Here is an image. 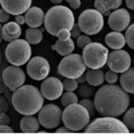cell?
Returning a JSON list of instances; mask_svg holds the SVG:
<instances>
[{"instance_id":"obj_41","label":"cell","mask_w":134,"mask_h":134,"mask_svg":"<svg viewBox=\"0 0 134 134\" xmlns=\"http://www.w3.org/2000/svg\"><path fill=\"white\" fill-rule=\"evenodd\" d=\"M15 16V22L18 24H24L25 23V16L23 14H18V15H14Z\"/></svg>"},{"instance_id":"obj_1","label":"cell","mask_w":134,"mask_h":134,"mask_svg":"<svg viewBox=\"0 0 134 134\" xmlns=\"http://www.w3.org/2000/svg\"><path fill=\"white\" fill-rule=\"evenodd\" d=\"M130 97L121 86L115 84L103 85L95 94L94 105L99 115L119 117L129 108Z\"/></svg>"},{"instance_id":"obj_35","label":"cell","mask_w":134,"mask_h":134,"mask_svg":"<svg viewBox=\"0 0 134 134\" xmlns=\"http://www.w3.org/2000/svg\"><path fill=\"white\" fill-rule=\"evenodd\" d=\"M8 110H9V104H8V102H7L5 97L0 95V113L7 112Z\"/></svg>"},{"instance_id":"obj_47","label":"cell","mask_w":134,"mask_h":134,"mask_svg":"<svg viewBox=\"0 0 134 134\" xmlns=\"http://www.w3.org/2000/svg\"><path fill=\"white\" fill-rule=\"evenodd\" d=\"M50 1H51L52 3H55V4L57 5V4H60V3H61L62 0H50Z\"/></svg>"},{"instance_id":"obj_36","label":"cell","mask_w":134,"mask_h":134,"mask_svg":"<svg viewBox=\"0 0 134 134\" xmlns=\"http://www.w3.org/2000/svg\"><path fill=\"white\" fill-rule=\"evenodd\" d=\"M70 32H71V37L76 38L77 36L81 35V32H82V31H81V29H80L79 24L74 22V24H73V26H72V29L70 30Z\"/></svg>"},{"instance_id":"obj_3","label":"cell","mask_w":134,"mask_h":134,"mask_svg":"<svg viewBox=\"0 0 134 134\" xmlns=\"http://www.w3.org/2000/svg\"><path fill=\"white\" fill-rule=\"evenodd\" d=\"M45 29L52 36H57L61 30H71L74 24L73 12L64 5L57 4L45 14Z\"/></svg>"},{"instance_id":"obj_42","label":"cell","mask_w":134,"mask_h":134,"mask_svg":"<svg viewBox=\"0 0 134 134\" xmlns=\"http://www.w3.org/2000/svg\"><path fill=\"white\" fill-rule=\"evenodd\" d=\"M73 131L72 130H70L69 128H66V126L64 125V126H62V128H59V129H57V133H72Z\"/></svg>"},{"instance_id":"obj_6","label":"cell","mask_w":134,"mask_h":134,"mask_svg":"<svg viewBox=\"0 0 134 134\" xmlns=\"http://www.w3.org/2000/svg\"><path fill=\"white\" fill-rule=\"evenodd\" d=\"M86 133H129L123 121L115 117H104L95 119L85 128Z\"/></svg>"},{"instance_id":"obj_2","label":"cell","mask_w":134,"mask_h":134,"mask_svg":"<svg viewBox=\"0 0 134 134\" xmlns=\"http://www.w3.org/2000/svg\"><path fill=\"white\" fill-rule=\"evenodd\" d=\"M14 109L23 116H33L38 113L44 105L42 92L33 85H22L15 90L11 97Z\"/></svg>"},{"instance_id":"obj_34","label":"cell","mask_w":134,"mask_h":134,"mask_svg":"<svg viewBox=\"0 0 134 134\" xmlns=\"http://www.w3.org/2000/svg\"><path fill=\"white\" fill-rule=\"evenodd\" d=\"M57 37L60 41H68L71 38V32L69 30H61L57 34Z\"/></svg>"},{"instance_id":"obj_10","label":"cell","mask_w":134,"mask_h":134,"mask_svg":"<svg viewBox=\"0 0 134 134\" xmlns=\"http://www.w3.org/2000/svg\"><path fill=\"white\" fill-rule=\"evenodd\" d=\"M38 121L39 124L46 129H55L60 125L62 121V111L58 106L50 104L42 107L38 111Z\"/></svg>"},{"instance_id":"obj_30","label":"cell","mask_w":134,"mask_h":134,"mask_svg":"<svg viewBox=\"0 0 134 134\" xmlns=\"http://www.w3.org/2000/svg\"><path fill=\"white\" fill-rule=\"evenodd\" d=\"M125 31V42L129 45V47L134 49V24L128 26Z\"/></svg>"},{"instance_id":"obj_40","label":"cell","mask_w":134,"mask_h":134,"mask_svg":"<svg viewBox=\"0 0 134 134\" xmlns=\"http://www.w3.org/2000/svg\"><path fill=\"white\" fill-rule=\"evenodd\" d=\"M7 132H13V129L9 125H0V133H7Z\"/></svg>"},{"instance_id":"obj_9","label":"cell","mask_w":134,"mask_h":134,"mask_svg":"<svg viewBox=\"0 0 134 134\" xmlns=\"http://www.w3.org/2000/svg\"><path fill=\"white\" fill-rule=\"evenodd\" d=\"M86 64L83 60V57L79 53H70L64 56L60 61L58 66V72L60 75L69 79H77L82 73L85 72Z\"/></svg>"},{"instance_id":"obj_8","label":"cell","mask_w":134,"mask_h":134,"mask_svg":"<svg viewBox=\"0 0 134 134\" xmlns=\"http://www.w3.org/2000/svg\"><path fill=\"white\" fill-rule=\"evenodd\" d=\"M77 24L84 34L96 35L104 27V16L96 9H87L79 16Z\"/></svg>"},{"instance_id":"obj_24","label":"cell","mask_w":134,"mask_h":134,"mask_svg":"<svg viewBox=\"0 0 134 134\" xmlns=\"http://www.w3.org/2000/svg\"><path fill=\"white\" fill-rule=\"evenodd\" d=\"M52 49L57 51L60 56H68L74 50V42L72 39H68V41H58L56 42V44L52 46Z\"/></svg>"},{"instance_id":"obj_46","label":"cell","mask_w":134,"mask_h":134,"mask_svg":"<svg viewBox=\"0 0 134 134\" xmlns=\"http://www.w3.org/2000/svg\"><path fill=\"white\" fill-rule=\"evenodd\" d=\"M2 39H3V37H2V26H1V23H0V43L2 42Z\"/></svg>"},{"instance_id":"obj_29","label":"cell","mask_w":134,"mask_h":134,"mask_svg":"<svg viewBox=\"0 0 134 134\" xmlns=\"http://www.w3.org/2000/svg\"><path fill=\"white\" fill-rule=\"evenodd\" d=\"M63 90L66 92H74L77 88V81L76 79H69L65 77V80L62 82Z\"/></svg>"},{"instance_id":"obj_27","label":"cell","mask_w":134,"mask_h":134,"mask_svg":"<svg viewBox=\"0 0 134 134\" xmlns=\"http://www.w3.org/2000/svg\"><path fill=\"white\" fill-rule=\"evenodd\" d=\"M76 103H77V96L73 92H66L61 95V104L63 107L70 106L72 104H76Z\"/></svg>"},{"instance_id":"obj_21","label":"cell","mask_w":134,"mask_h":134,"mask_svg":"<svg viewBox=\"0 0 134 134\" xmlns=\"http://www.w3.org/2000/svg\"><path fill=\"white\" fill-rule=\"evenodd\" d=\"M20 128L22 132L25 133H35L38 132L39 129V121L33 116H25L22 118L20 122Z\"/></svg>"},{"instance_id":"obj_33","label":"cell","mask_w":134,"mask_h":134,"mask_svg":"<svg viewBox=\"0 0 134 134\" xmlns=\"http://www.w3.org/2000/svg\"><path fill=\"white\" fill-rule=\"evenodd\" d=\"M118 79H119V76L117 74V72L112 71V70H109L108 72L105 73V80L109 84H115L118 81Z\"/></svg>"},{"instance_id":"obj_12","label":"cell","mask_w":134,"mask_h":134,"mask_svg":"<svg viewBox=\"0 0 134 134\" xmlns=\"http://www.w3.org/2000/svg\"><path fill=\"white\" fill-rule=\"evenodd\" d=\"M107 65L108 68L117 73H123L131 65V57L129 52L122 49H115L111 53L108 55L107 58Z\"/></svg>"},{"instance_id":"obj_37","label":"cell","mask_w":134,"mask_h":134,"mask_svg":"<svg viewBox=\"0 0 134 134\" xmlns=\"http://www.w3.org/2000/svg\"><path fill=\"white\" fill-rule=\"evenodd\" d=\"M10 15H11L10 13L7 12L3 8L0 9V23H7V22L9 21Z\"/></svg>"},{"instance_id":"obj_19","label":"cell","mask_w":134,"mask_h":134,"mask_svg":"<svg viewBox=\"0 0 134 134\" xmlns=\"http://www.w3.org/2000/svg\"><path fill=\"white\" fill-rule=\"evenodd\" d=\"M122 3V0H95V9L103 15H109L111 10L118 9Z\"/></svg>"},{"instance_id":"obj_48","label":"cell","mask_w":134,"mask_h":134,"mask_svg":"<svg viewBox=\"0 0 134 134\" xmlns=\"http://www.w3.org/2000/svg\"><path fill=\"white\" fill-rule=\"evenodd\" d=\"M2 64V52H1V49H0V66Z\"/></svg>"},{"instance_id":"obj_28","label":"cell","mask_w":134,"mask_h":134,"mask_svg":"<svg viewBox=\"0 0 134 134\" xmlns=\"http://www.w3.org/2000/svg\"><path fill=\"white\" fill-rule=\"evenodd\" d=\"M77 93H79V96L81 98H91L94 95V90H93L91 84L82 83V85L79 87Z\"/></svg>"},{"instance_id":"obj_31","label":"cell","mask_w":134,"mask_h":134,"mask_svg":"<svg viewBox=\"0 0 134 134\" xmlns=\"http://www.w3.org/2000/svg\"><path fill=\"white\" fill-rule=\"evenodd\" d=\"M80 104H81L83 107H85L86 110L88 111V113H90L91 117L94 116V113H95V105H94V103L92 102L91 99H88V98H83L81 102H80Z\"/></svg>"},{"instance_id":"obj_23","label":"cell","mask_w":134,"mask_h":134,"mask_svg":"<svg viewBox=\"0 0 134 134\" xmlns=\"http://www.w3.org/2000/svg\"><path fill=\"white\" fill-rule=\"evenodd\" d=\"M86 74V82L92 86H99L105 81V72L100 69H90Z\"/></svg>"},{"instance_id":"obj_26","label":"cell","mask_w":134,"mask_h":134,"mask_svg":"<svg viewBox=\"0 0 134 134\" xmlns=\"http://www.w3.org/2000/svg\"><path fill=\"white\" fill-rule=\"evenodd\" d=\"M123 123L130 131H134V108L126 109L123 116Z\"/></svg>"},{"instance_id":"obj_4","label":"cell","mask_w":134,"mask_h":134,"mask_svg":"<svg viewBox=\"0 0 134 134\" xmlns=\"http://www.w3.org/2000/svg\"><path fill=\"white\" fill-rule=\"evenodd\" d=\"M91 116L85 107L81 104H72L66 106L62 111V122L63 124L72 130L73 132H79L85 129L90 123Z\"/></svg>"},{"instance_id":"obj_11","label":"cell","mask_w":134,"mask_h":134,"mask_svg":"<svg viewBox=\"0 0 134 134\" xmlns=\"http://www.w3.org/2000/svg\"><path fill=\"white\" fill-rule=\"evenodd\" d=\"M26 72L31 79L42 81L48 76L50 72V64L43 57H33L27 62Z\"/></svg>"},{"instance_id":"obj_38","label":"cell","mask_w":134,"mask_h":134,"mask_svg":"<svg viewBox=\"0 0 134 134\" xmlns=\"http://www.w3.org/2000/svg\"><path fill=\"white\" fill-rule=\"evenodd\" d=\"M10 124V118L7 115V112L0 113V125H9Z\"/></svg>"},{"instance_id":"obj_45","label":"cell","mask_w":134,"mask_h":134,"mask_svg":"<svg viewBox=\"0 0 134 134\" xmlns=\"http://www.w3.org/2000/svg\"><path fill=\"white\" fill-rule=\"evenodd\" d=\"M125 3L128 5L129 9L134 10V0H125Z\"/></svg>"},{"instance_id":"obj_25","label":"cell","mask_w":134,"mask_h":134,"mask_svg":"<svg viewBox=\"0 0 134 134\" xmlns=\"http://www.w3.org/2000/svg\"><path fill=\"white\" fill-rule=\"evenodd\" d=\"M25 38L30 44L37 45L43 39V31L38 27H30L25 32Z\"/></svg>"},{"instance_id":"obj_16","label":"cell","mask_w":134,"mask_h":134,"mask_svg":"<svg viewBox=\"0 0 134 134\" xmlns=\"http://www.w3.org/2000/svg\"><path fill=\"white\" fill-rule=\"evenodd\" d=\"M32 0H0L2 8L12 15L23 14L31 8Z\"/></svg>"},{"instance_id":"obj_18","label":"cell","mask_w":134,"mask_h":134,"mask_svg":"<svg viewBox=\"0 0 134 134\" xmlns=\"http://www.w3.org/2000/svg\"><path fill=\"white\" fill-rule=\"evenodd\" d=\"M21 26L16 22H7L2 26V37L7 42H12L21 36Z\"/></svg>"},{"instance_id":"obj_22","label":"cell","mask_w":134,"mask_h":134,"mask_svg":"<svg viewBox=\"0 0 134 134\" xmlns=\"http://www.w3.org/2000/svg\"><path fill=\"white\" fill-rule=\"evenodd\" d=\"M121 87L130 94H134V69H128L120 76Z\"/></svg>"},{"instance_id":"obj_39","label":"cell","mask_w":134,"mask_h":134,"mask_svg":"<svg viewBox=\"0 0 134 134\" xmlns=\"http://www.w3.org/2000/svg\"><path fill=\"white\" fill-rule=\"evenodd\" d=\"M72 9H79L81 7V0H65Z\"/></svg>"},{"instance_id":"obj_17","label":"cell","mask_w":134,"mask_h":134,"mask_svg":"<svg viewBox=\"0 0 134 134\" xmlns=\"http://www.w3.org/2000/svg\"><path fill=\"white\" fill-rule=\"evenodd\" d=\"M45 13L38 7H31L25 12V23L30 27H38L44 23Z\"/></svg>"},{"instance_id":"obj_44","label":"cell","mask_w":134,"mask_h":134,"mask_svg":"<svg viewBox=\"0 0 134 134\" xmlns=\"http://www.w3.org/2000/svg\"><path fill=\"white\" fill-rule=\"evenodd\" d=\"M76 81H77V83H84L86 81V74L85 73H82V74L76 79Z\"/></svg>"},{"instance_id":"obj_7","label":"cell","mask_w":134,"mask_h":134,"mask_svg":"<svg viewBox=\"0 0 134 134\" xmlns=\"http://www.w3.org/2000/svg\"><path fill=\"white\" fill-rule=\"evenodd\" d=\"M109 51L99 43H90L83 48L82 57L90 69H100L107 63Z\"/></svg>"},{"instance_id":"obj_43","label":"cell","mask_w":134,"mask_h":134,"mask_svg":"<svg viewBox=\"0 0 134 134\" xmlns=\"http://www.w3.org/2000/svg\"><path fill=\"white\" fill-rule=\"evenodd\" d=\"M4 82H3V77H2V73H0V94L4 91Z\"/></svg>"},{"instance_id":"obj_13","label":"cell","mask_w":134,"mask_h":134,"mask_svg":"<svg viewBox=\"0 0 134 134\" xmlns=\"http://www.w3.org/2000/svg\"><path fill=\"white\" fill-rule=\"evenodd\" d=\"M2 77L5 86L10 91L14 92L19 87L24 85L25 73L24 71L16 65H10L2 71Z\"/></svg>"},{"instance_id":"obj_15","label":"cell","mask_w":134,"mask_h":134,"mask_svg":"<svg viewBox=\"0 0 134 134\" xmlns=\"http://www.w3.org/2000/svg\"><path fill=\"white\" fill-rule=\"evenodd\" d=\"M131 22V15L125 9H116L108 18L109 27L116 32H122L128 29Z\"/></svg>"},{"instance_id":"obj_5","label":"cell","mask_w":134,"mask_h":134,"mask_svg":"<svg viewBox=\"0 0 134 134\" xmlns=\"http://www.w3.org/2000/svg\"><path fill=\"white\" fill-rule=\"evenodd\" d=\"M32 55L30 43L24 39H15L9 43L5 48V58L12 65H23L29 62Z\"/></svg>"},{"instance_id":"obj_32","label":"cell","mask_w":134,"mask_h":134,"mask_svg":"<svg viewBox=\"0 0 134 134\" xmlns=\"http://www.w3.org/2000/svg\"><path fill=\"white\" fill-rule=\"evenodd\" d=\"M90 43H92V41H91V38H90V36L88 35H86V34H84V35H80V36H77V39H76V45L80 47V48H84L85 46H87Z\"/></svg>"},{"instance_id":"obj_20","label":"cell","mask_w":134,"mask_h":134,"mask_svg":"<svg viewBox=\"0 0 134 134\" xmlns=\"http://www.w3.org/2000/svg\"><path fill=\"white\" fill-rule=\"evenodd\" d=\"M105 41H106L107 46L112 49H122V47H124L126 43L125 36L121 34V32H116V31L107 34Z\"/></svg>"},{"instance_id":"obj_14","label":"cell","mask_w":134,"mask_h":134,"mask_svg":"<svg viewBox=\"0 0 134 134\" xmlns=\"http://www.w3.org/2000/svg\"><path fill=\"white\" fill-rule=\"evenodd\" d=\"M41 92L44 98L48 100L58 99L63 93L62 82L57 77H46L42 83Z\"/></svg>"}]
</instances>
